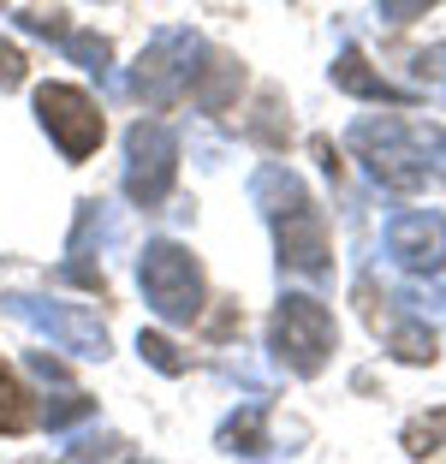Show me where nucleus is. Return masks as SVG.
<instances>
[{
	"label": "nucleus",
	"instance_id": "4be33fe9",
	"mask_svg": "<svg viewBox=\"0 0 446 464\" xmlns=\"http://www.w3.org/2000/svg\"><path fill=\"white\" fill-rule=\"evenodd\" d=\"M375 6H381V18H387V24H417V18H429L434 0H375Z\"/></svg>",
	"mask_w": 446,
	"mask_h": 464
},
{
	"label": "nucleus",
	"instance_id": "39448f33",
	"mask_svg": "<svg viewBox=\"0 0 446 464\" xmlns=\"http://www.w3.org/2000/svg\"><path fill=\"white\" fill-rule=\"evenodd\" d=\"M208 54V42L197 36V30H161V36L143 48V60H137L131 72V96L143 102V108H173V102L190 96V83H197V60Z\"/></svg>",
	"mask_w": 446,
	"mask_h": 464
},
{
	"label": "nucleus",
	"instance_id": "9d476101",
	"mask_svg": "<svg viewBox=\"0 0 446 464\" xmlns=\"http://www.w3.org/2000/svg\"><path fill=\"white\" fill-rule=\"evenodd\" d=\"M387 256L405 274H441L446 268V220L429 208H405L387 220Z\"/></svg>",
	"mask_w": 446,
	"mask_h": 464
},
{
	"label": "nucleus",
	"instance_id": "f8f14e48",
	"mask_svg": "<svg viewBox=\"0 0 446 464\" xmlns=\"http://www.w3.org/2000/svg\"><path fill=\"white\" fill-rule=\"evenodd\" d=\"M238 90H244V66H238L232 54H220V48H208V54H203V66H197V83H190L197 108L227 113L232 102H238Z\"/></svg>",
	"mask_w": 446,
	"mask_h": 464
},
{
	"label": "nucleus",
	"instance_id": "412c9836",
	"mask_svg": "<svg viewBox=\"0 0 446 464\" xmlns=\"http://www.w3.org/2000/svg\"><path fill=\"white\" fill-rule=\"evenodd\" d=\"M66 459H131L120 435H102V440H83V447H66Z\"/></svg>",
	"mask_w": 446,
	"mask_h": 464
},
{
	"label": "nucleus",
	"instance_id": "0eeeda50",
	"mask_svg": "<svg viewBox=\"0 0 446 464\" xmlns=\"http://www.w3.org/2000/svg\"><path fill=\"white\" fill-rule=\"evenodd\" d=\"M6 310L24 322V328H36L42 340H54L60 352H78V357H102L113 352L108 328L95 322L83 304H60V298H36V292H6Z\"/></svg>",
	"mask_w": 446,
	"mask_h": 464
},
{
	"label": "nucleus",
	"instance_id": "1a4fd4ad",
	"mask_svg": "<svg viewBox=\"0 0 446 464\" xmlns=\"http://www.w3.org/2000/svg\"><path fill=\"white\" fill-rule=\"evenodd\" d=\"M357 310H364V322L375 334H387V352L399 357V363H434V357H441V334L411 310V298H393L387 286L364 280V286H357Z\"/></svg>",
	"mask_w": 446,
	"mask_h": 464
},
{
	"label": "nucleus",
	"instance_id": "6e6552de",
	"mask_svg": "<svg viewBox=\"0 0 446 464\" xmlns=\"http://www.w3.org/2000/svg\"><path fill=\"white\" fill-rule=\"evenodd\" d=\"M36 120H42V131L54 137V150L66 155V161H90V155L102 150V137H108L102 108L83 96L78 83H42L36 90Z\"/></svg>",
	"mask_w": 446,
	"mask_h": 464
},
{
	"label": "nucleus",
	"instance_id": "f3484780",
	"mask_svg": "<svg viewBox=\"0 0 446 464\" xmlns=\"http://www.w3.org/2000/svg\"><path fill=\"white\" fill-rule=\"evenodd\" d=\"M83 417H95V399H90V393H60L54 405H42V411H36V423L48 429V435H60V429L83 423Z\"/></svg>",
	"mask_w": 446,
	"mask_h": 464
},
{
	"label": "nucleus",
	"instance_id": "a878e982",
	"mask_svg": "<svg viewBox=\"0 0 446 464\" xmlns=\"http://www.w3.org/2000/svg\"><path fill=\"white\" fill-rule=\"evenodd\" d=\"M0 6H6V0H0Z\"/></svg>",
	"mask_w": 446,
	"mask_h": 464
},
{
	"label": "nucleus",
	"instance_id": "4468645a",
	"mask_svg": "<svg viewBox=\"0 0 446 464\" xmlns=\"http://www.w3.org/2000/svg\"><path fill=\"white\" fill-rule=\"evenodd\" d=\"M36 429V399H30V387L18 382L13 369L0 363V440H18Z\"/></svg>",
	"mask_w": 446,
	"mask_h": 464
},
{
	"label": "nucleus",
	"instance_id": "f03ea898",
	"mask_svg": "<svg viewBox=\"0 0 446 464\" xmlns=\"http://www.w3.org/2000/svg\"><path fill=\"white\" fill-rule=\"evenodd\" d=\"M137 286H143L149 304H155V315L173 322V328H190V322L203 315V304H208L203 262L190 256V245H179V238L143 245V256H137Z\"/></svg>",
	"mask_w": 446,
	"mask_h": 464
},
{
	"label": "nucleus",
	"instance_id": "aec40b11",
	"mask_svg": "<svg viewBox=\"0 0 446 464\" xmlns=\"http://www.w3.org/2000/svg\"><path fill=\"white\" fill-rule=\"evenodd\" d=\"M250 137H262L268 150H280V143H286V131H280V96H274V90H262V120L250 125Z\"/></svg>",
	"mask_w": 446,
	"mask_h": 464
},
{
	"label": "nucleus",
	"instance_id": "6ab92c4d",
	"mask_svg": "<svg viewBox=\"0 0 446 464\" xmlns=\"http://www.w3.org/2000/svg\"><path fill=\"white\" fill-rule=\"evenodd\" d=\"M18 24L30 30V36H48V42H66V13H60V6H30L24 18H18Z\"/></svg>",
	"mask_w": 446,
	"mask_h": 464
},
{
	"label": "nucleus",
	"instance_id": "f257e3e1",
	"mask_svg": "<svg viewBox=\"0 0 446 464\" xmlns=\"http://www.w3.org/2000/svg\"><path fill=\"white\" fill-rule=\"evenodd\" d=\"M250 197H257V208L274 227L280 268L304 274V280H327V274H334V238H327V220H322V208H315V197L304 191V179H297L292 167L268 161L250 179Z\"/></svg>",
	"mask_w": 446,
	"mask_h": 464
},
{
	"label": "nucleus",
	"instance_id": "9b49d317",
	"mask_svg": "<svg viewBox=\"0 0 446 464\" xmlns=\"http://www.w3.org/2000/svg\"><path fill=\"white\" fill-rule=\"evenodd\" d=\"M334 90H345V96H357V102H393V108L422 102L417 90H399V83L381 78V72L364 60V48H357V42H345V48H339V60H334Z\"/></svg>",
	"mask_w": 446,
	"mask_h": 464
},
{
	"label": "nucleus",
	"instance_id": "423d86ee",
	"mask_svg": "<svg viewBox=\"0 0 446 464\" xmlns=\"http://www.w3.org/2000/svg\"><path fill=\"white\" fill-rule=\"evenodd\" d=\"M179 179V137L161 120H137L125 131V197L137 208H161Z\"/></svg>",
	"mask_w": 446,
	"mask_h": 464
},
{
	"label": "nucleus",
	"instance_id": "5701e85b",
	"mask_svg": "<svg viewBox=\"0 0 446 464\" xmlns=\"http://www.w3.org/2000/svg\"><path fill=\"white\" fill-rule=\"evenodd\" d=\"M24 54H18L13 42H0V90H18V83H24Z\"/></svg>",
	"mask_w": 446,
	"mask_h": 464
},
{
	"label": "nucleus",
	"instance_id": "b1692460",
	"mask_svg": "<svg viewBox=\"0 0 446 464\" xmlns=\"http://www.w3.org/2000/svg\"><path fill=\"white\" fill-rule=\"evenodd\" d=\"M417 72H422V83L446 90V48H429V54H417Z\"/></svg>",
	"mask_w": 446,
	"mask_h": 464
},
{
	"label": "nucleus",
	"instance_id": "ddd939ff",
	"mask_svg": "<svg viewBox=\"0 0 446 464\" xmlns=\"http://www.w3.org/2000/svg\"><path fill=\"white\" fill-rule=\"evenodd\" d=\"M215 447H220V452H232V459H262V452L274 447V440H268V411H262V405L232 411L227 423H220Z\"/></svg>",
	"mask_w": 446,
	"mask_h": 464
},
{
	"label": "nucleus",
	"instance_id": "a211bd4d",
	"mask_svg": "<svg viewBox=\"0 0 446 464\" xmlns=\"http://www.w3.org/2000/svg\"><path fill=\"white\" fill-rule=\"evenodd\" d=\"M137 352H143L149 369H161V375H185V369H190V357L179 352L167 334H137Z\"/></svg>",
	"mask_w": 446,
	"mask_h": 464
},
{
	"label": "nucleus",
	"instance_id": "2eb2a0df",
	"mask_svg": "<svg viewBox=\"0 0 446 464\" xmlns=\"http://www.w3.org/2000/svg\"><path fill=\"white\" fill-rule=\"evenodd\" d=\"M399 447L411 452V459H434V452H446V405L422 411V417H411L405 435H399Z\"/></svg>",
	"mask_w": 446,
	"mask_h": 464
},
{
	"label": "nucleus",
	"instance_id": "dca6fc26",
	"mask_svg": "<svg viewBox=\"0 0 446 464\" xmlns=\"http://www.w3.org/2000/svg\"><path fill=\"white\" fill-rule=\"evenodd\" d=\"M60 48H66V54L78 60L83 72H95V78L113 66V42H108V36H95V30H66V42H60Z\"/></svg>",
	"mask_w": 446,
	"mask_h": 464
},
{
	"label": "nucleus",
	"instance_id": "7ed1b4c3",
	"mask_svg": "<svg viewBox=\"0 0 446 464\" xmlns=\"http://www.w3.org/2000/svg\"><path fill=\"white\" fill-rule=\"evenodd\" d=\"M339 345V328H334V310H327L322 298H310V292H286L280 304H274L268 315V352L274 363H286L292 375H322L327 357H334Z\"/></svg>",
	"mask_w": 446,
	"mask_h": 464
},
{
	"label": "nucleus",
	"instance_id": "393cba45",
	"mask_svg": "<svg viewBox=\"0 0 446 464\" xmlns=\"http://www.w3.org/2000/svg\"><path fill=\"white\" fill-rule=\"evenodd\" d=\"M30 369H36L42 382H66V363H60V357H48V352H30Z\"/></svg>",
	"mask_w": 446,
	"mask_h": 464
},
{
	"label": "nucleus",
	"instance_id": "20e7f679",
	"mask_svg": "<svg viewBox=\"0 0 446 464\" xmlns=\"http://www.w3.org/2000/svg\"><path fill=\"white\" fill-rule=\"evenodd\" d=\"M352 150H357V161L369 167V179H375V185L405 191V197L422 191V185H429V173H434L429 143H422L405 120H357L352 125Z\"/></svg>",
	"mask_w": 446,
	"mask_h": 464
}]
</instances>
